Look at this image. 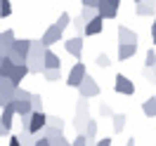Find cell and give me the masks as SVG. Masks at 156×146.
Masks as SVG:
<instances>
[{
	"label": "cell",
	"mask_w": 156,
	"mask_h": 146,
	"mask_svg": "<svg viewBox=\"0 0 156 146\" xmlns=\"http://www.w3.org/2000/svg\"><path fill=\"white\" fill-rule=\"evenodd\" d=\"M45 45L40 40H31V49H29V57H26V66H29L31 73H43L45 68Z\"/></svg>",
	"instance_id": "6da1fadb"
},
{
	"label": "cell",
	"mask_w": 156,
	"mask_h": 146,
	"mask_svg": "<svg viewBox=\"0 0 156 146\" xmlns=\"http://www.w3.org/2000/svg\"><path fill=\"white\" fill-rule=\"evenodd\" d=\"M2 61H5V57H2V54H0V71H2Z\"/></svg>",
	"instance_id": "bcb514c9"
},
{
	"label": "cell",
	"mask_w": 156,
	"mask_h": 146,
	"mask_svg": "<svg viewBox=\"0 0 156 146\" xmlns=\"http://www.w3.org/2000/svg\"><path fill=\"white\" fill-rule=\"evenodd\" d=\"M114 92H118V94H126V97H133V94H135V83L128 78V76L118 73L116 80H114Z\"/></svg>",
	"instance_id": "52a82bcc"
},
{
	"label": "cell",
	"mask_w": 156,
	"mask_h": 146,
	"mask_svg": "<svg viewBox=\"0 0 156 146\" xmlns=\"http://www.w3.org/2000/svg\"><path fill=\"white\" fill-rule=\"evenodd\" d=\"M14 106H12V101L7 104V106H2V116H0V120H2V125L7 127V130H12V123H14Z\"/></svg>",
	"instance_id": "d6986e66"
},
{
	"label": "cell",
	"mask_w": 156,
	"mask_h": 146,
	"mask_svg": "<svg viewBox=\"0 0 156 146\" xmlns=\"http://www.w3.org/2000/svg\"><path fill=\"white\" fill-rule=\"evenodd\" d=\"M97 2H99V0H83L85 7H97Z\"/></svg>",
	"instance_id": "7bdbcfd3"
},
{
	"label": "cell",
	"mask_w": 156,
	"mask_h": 146,
	"mask_svg": "<svg viewBox=\"0 0 156 146\" xmlns=\"http://www.w3.org/2000/svg\"><path fill=\"white\" fill-rule=\"evenodd\" d=\"M85 146H88V144H85Z\"/></svg>",
	"instance_id": "c3c4849f"
},
{
	"label": "cell",
	"mask_w": 156,
	"mask_h": 146,
	"mask_svg": "<svg viewBox=\"0 0 156 146\" xmlns=\"http://www.w3.org/2000/svg\"><path fill=\"white\" fill-rule=\"evenodd\" d=\"M83 21H90V19H95L97 17V7H85L83 5V10H80V14H78Z\"/></svg>",
	"instance_id": "f1b7e54d"
},
{
	"label": "cell",
	"mask_w": 156,
	"mask_h": 146,
	"mask_svg": "<svg viewBox=\"0 0 156 146\" xmlns=\"http://www.w3.org/2000/svg\"><path fill=\"white\" fill-rule=\"evenodd\" d=\"M99 92H102V87H99V83L92 78L90 73L83 78V83L78 85V94H80V97H85V99H95V97H99Z\"/></svg>",
	"instance_id": "277c9868"
},
{
	"label": "cell",
	"mask_w": 156,
	"mask_h": 146,
	"mask_svg": "<svg viewBox=\"0 0 156 146\" xmlns=\"http://www.w3.org/2000/svg\"><path fill=\"white\" fill-rule=\"evenodd\" d=\"M29 49H31V40H29V38H14L12 49L7 52V57H10L14 64H26Z\"/></svg>",
	"instance_id": "7a4b0ae2"
},
{
	"label": "cell",
	"mask_w": 156,
	"mask_h": 146,
	"mask_svg": "<svg viewBox=\"0 0 156 146\" xmlns=\"http://www.w3.org/2000/svg\"><path fill=\"white\" fill-rule=\"evenodd\" d=\"M85 24L88 21H83L80 17H71V29L76 31V36H80V38L85 36Z\"/></svg>",
	"instance_id": "484cf974"
},
{
	"label": "cell",
	"mask_w": 156,
	"mask_h": 146,
	"mask_svg": "<svg viewBox=\"0 0 156 146\" xmlns=\"http://www.w3.org/2000/svg\"><path fill=\"white\" fill-rule=\"evenodd\" d=\"M118 61H128L137 54V42H118Z\"/></svg>",
	"instance_id": "4fadbf2b"
},
{
	"label": "cell",
	"mask_w": 156,
	"mask_h": 146,
	"mask_svg": "<svg viewBox=\"0 0 156 146\" xmlns=\"http://www.w3.org/2000/svg\"><path fill=\"white\" fill-rule=\"evenodd\" d=\"M19 141H21V146H36V134H31V132H26V130H21Z\"/></svg>",
	"instance_id": "83f0119b"
},
{
	"label": "cell",
	"mask_w": 156,
	"mask_h": 146,
	"mask_svg": "<svg viewBox=\"0 0 156 146\" xmlns=\"http://www.w3.org/2000/svg\"><path fill=\"white\" fill-rule=\"evenodd\" d=\"M111 127H114L116 134H121V132L126 130V116H123V113H114V116H111Z\"/></svg>",
	"instance_id": "603a6c76"
},
{
	"label": "cell",
	"mask_w": 156,
	"mask_h": 146,
	"mask_svg": "<svg viewBox=\"0 0 156 146\" xmlns=\"http://www.w3.org/2000/svg\"><path fill=\"white\" fill-rule=\"evenodd\" d=\"M48 125H52V127H57V130H64V118H59V116H48Z\"/></svg>",
	"instance_id": "1f68e13d"
},
{
	"label": "cell",
	"mask_w": 156,
	"mask_h": 146,
	"mask_svg": "<svg viewBox=\"0 0 156 146\" xmlns=\"http://www.w3.org/2000/svg\"><path fill=\"white\" fill-rule=\"evenodd\" d=\"M156 64V52H154V47H149L147 49V57H144V68H151Z\"/></svg>",
	"instance_id": "d6a6232c"
},
{
	"label": "cell",
	"mask_w": 156,
	"mask_h": 146,
	"mask_svg": "<svg viewBox=\"0 0 156 146\" xmlns=\"http://www.w3.org/2000/svg\"><path fill=\"white\" fill-rule=\"evenodd\" d=\"M31 108L33 111H43V97L40 94H31Z\"/></svg>",
	"instance_id": "e575fe53"
},
{
	"label": "cell",
	"mask_w": 156,
	"mask_h": 146,
	"mask_svg": "<svg viewBox=\"0 0 156 146\" xmlns=\"http://www.w3.org/2000/svg\"><path fill=\"white\" fill-rule=\"evenodd\" d=\"M142 113H144L147 118H156V99L154 97H149L144 104H142Z\"/></svg>",
	"instance_id": "cb8c5ba5"
},
{
	"label": "cell",
	"mask_w": 156,
	"mask_h": 146,
	"mask_svg": "<svg viewBox=\"0 0 156 146\" xmlns=\"http://www.w3.org/2000/svg\"><path fill=\"white\" fill-rule=\"evenodd\" d=\"M118 10H121V0H99L97 2V14L102 19H116Z\"/></svg>",
	"instance_id": "5b68a950"
},
{
	"label": "cell",
	"mask_w": 156,
	"mask_h": 146,
	"mask_svg": "<svg viewBox=\"0 0 156 146\" xmlns=\"http://www.w3.org/2000/svg\"><path fill=\"white\" fill-rule=\"evenodd\" d=\"M95 146H111V139L109 137H104V139H97V144Z\"/></svg>",
	"instance_id": "ab89813d"
},
{
	"label": "cell",
	"mask_w": 156,
	"mask_h": 146,
	"mask_svg": "<svg viewBox=\"0 0 156 146\" xmlns=\"http://www.w3.org/2000/svg\"><path fill=\"white\" fill-rule=\"evenodd\" d=\"M99 111H102V116H114V113H111V108H109L107 104H102V108H99Z\"/></svg>",
	"instance_id": "b9f144b4"
},
{
	"label": "cell",
	"mask_w": 156,
	"mask_h": 146,
	"mask_svg": "<svg viewBox=\"0 0 156 146\" xmlns=\"http://www.w3.org/2000/svg\"><path fill=\"white\" fill-rule=\"evenodd\" d=\"M64 49H66L76 61H80V59H83V38H80V36H73V38L64 40Z\"/></svg>",
	"instance_id": "30bf717a"
},
{
	"label": "cell",
	"mask_w": 156,
	"mask_h": 146,
	"mask_svg": "<svg viewBox=\"0 0 156 146\" xmlns=\"http://www.w3.org/2000/svg\"><path fill=\"white\" fill-rule=\"evenodd\" d=\"M57 26L62 31H66L69 26H71V14H69V12H62V14H59V19H57Z\"/></svg>",
	"instance_id": "f546056e"
},
{
	"label": "cell",
	"mask_w": 156,
	"mask_h": 146,
	"mask_svg": "<svg viewBox=\"0 0 156 146\" xmlns=\"http://www.w3.org/2000/svg\"><path fill=\"white\" fill-rule=\"evenodd\" d=\"M31 71H29V66L26 64H14V68H12V73H10V80H12V85L14 87H19L21 85V80L29 76Z\"/></svg>",
	"instance_id": "9a60e30c"
},
{
	"label": "cell",
	"mask_w": 156,
	"mask_h": 146,
	"mask_svg": "<svg viewBox=\"0 0 156 146\" xmlns=\"http://www.w3.org/2000/svg\"><path fill=\"white\" fill-rule=\"evenodd\" d=\"M135 2H140V0H135Z\"/></svg>",
	"instance_id": "7dc6e473"
},
{
	"label": "cell",
	"mask_w": 156,
	"mask_h": 146,
	"mask_svg": "<svg viewBox=\"0 0 156 146\" xmlns=\"http://www.w3.org/2000/svg\"><path fill=\"white\" fill-rule=\"evenodd\" d=\"M144 76H147V80H151V83L156 85V64L151 68H144Z\"/></svg>",
	"instance_id": "8d00e7d4"
},
{
	"label": "cell",
	"mask_w": 156,
	"mask_h": 146,
	"mask_svg": "<svg viewBox=\"0 0 156 146\" xmlns=\"http://www.w3.org/2000/svg\"><path fill=\"white\" fill-rule=\"evenodd\" d=\"M85 144H88V137H85V132H78L76 139L71 141V146H85Z\"/></svg>",
	"instance_id": "d590c367"
},
{
	"label": "cell",
	"mask_w": 156,
	"mask_h": 146,
	"mask_svg": "<svg viewBox=\"0 0 156 146\" xmlns=\"http://www.w3.org/2000/svg\"><path fill=\"white\" fill-rule=\"evenodd\" d=\"M62 36H64V31L59 29L57 24H52V26H48V29H45V33L40 36V42H43L45 47H52L55 42H59V40H62Z\"/></svg>",
	"instance_id": "9c48e42d"
},
{
	"label": "cell",
	"mask_w": 156,
	"mask_h": 146,
	"mask_svg": "<svg viewBox=\"0 0 156 146\" xmlns=\"http://www.w3.org/2000/svg\"><path fill=\"white\" fill-rule=\"evenodd\" d=\"M126 146H135V139H128V144Z\"/></svg>",
	"instance_id": "f6af8a7d"
},
{
	"label": "cell",
	"mask_w": 156,
	"mask_h": 146,
	"mask_svg": "<svg viewBox=\"0 0 156 146\" xmlns=\"http://www.w3.org/2000/svg\"><path fill=\"white\" fill-rule=\"evenodd\" d=\"M48 139H50V146H71V141L64 137V130H55Z\"/></svg>",
	"instance_id": "ffe728a7"
},
{
	"label": "cell",
	"mask_w": 156,
	"mask_h": 146,
	"mask_svg": "<svg viewBox=\"0 0 156 146\" xmlns=\"http://www.w3.org/2000/svg\"><path fill=\"white\" fill-rule=\"evenodd\" d=\"M7 146H21V141H19V134H12L10 137V144Z\"/></svg>",
	"instance_id": "f35d334b"
},
{
	"label": "cell",
	"mask_w": 156,
	"mask_h": 146,
	"mask_svg": "<svg viewBox=\"0 0 156 146\" xmlns=\"http://www.w3.org/2000/svg\"><path fill=\"white\" fill-rule=\"evenodd\" d=\"M43 78L48 83H57L62 80V68H43Z\"/></svg>",
	"instance_id": "d4e9b609"
},
{
	"label": "cell",
	"mask_w": 156,
	"mask_h": 146,
	"mask_svg": "<svg viewBox=\"0 0 156 146\" xmlns=\"http://www.w3.org/2000/svg\"><path fill=\"white\" fill-rule=\"evenodd\" d=\"M36 146H50V139H45V137H36Z\"/></svg>",
	"instance_id": "74e56055"
},
{
	"label": "cell",
	"mask_w": 156,
	"mask_h": 146,
	"mask_svg": "<svg viewBox=\"0 0 156 146\" xmlns=\"http://www.w3.org/2000/svg\"><path fill=\"white\" fill-rule=\"evenodd\" d=\"M43 64H45V68H62V59L48 47L45 49V61H43Z\"/></svg>",
	"instance_id": "44dd1931"
},
{
	"label": "cell",
	"mask_w": 156,
	"mask_h": 146,
	"mask_svg": "<svg viewBox=\"0 0 156 146\" xmlns=\"http://www.w3.org/2000/svg\"><path fill=\"white\" fill-rule=\"evenodd\" d=\"M14 85H12V80L10 78H0V108L2 106H7L12 99H14Z\"/></svg>",
	"instance_id": "8fae6325"
},
{
	"label": "cell",
	"mask_w": 156,
	"mask_h": 146,
	"mask_svg": "<svg viewBox=\"0 0 156 146\" xmlns=\"http://www.w3.org/2000/svg\"><path fill=\"white\" fill-rule=\"evenodd\" d=\"M7 134H10V130L2 125V120H0V139H2V137H7Z\"/></svg>",
	"instance_id": "60d3db41"
},
{
	"label": "cell",
	"mask_w": 156,
	"mask_h": 146,
	"mask_svg": "<svg viewBox=\"0 0 156 146\" xmlns=\"http://www.w3.org/2000/svg\"><path fill=\"white\" fill-rule=\"evenodd\" d=\"M31 94H33V92H29V90H24L19 85V87L14 90V101H31Z\"/></svg>",
	"instance_id": "4316f807"
},
{
	"label": "cell",
	"mask_w": 156,
	"mask_h": 146,
	"mask_svg": "<svg viewBox=\"0 0 156 146\" xmlns=\"http://www.w3.org/2000/svg\"><path fill=\"white\" fill-rule=\"evenodd\" d=\"M88 76V68H85V64L83 61H76L73 66H71V71H69V76H66V85L69 87H76L78 90V85L83 83V78Z\"/></svg>",
	"instance_id": "8992f818"
},
{
	"label": "cell",
	"mask_w": 156,
	"mask_h": 146,
	"mask_svg": "<svg viewBox=\"0 0 156 146\" xmlns=\"http://www.w3.org/2000/svg\"><path fill=\"white\" fill-rule=\"evenodd\" d=\"M85 137H88V146H95L97 144V120L95 118H90L88 120V125H85Z\"/></svg>",
	"instance_id": "ac0fdd59"
},
{
	"label": "cell",
	"mask_w": 156,
	"mask_h": 146,
	"mask_svg": "<svg viewBox=\"0 0 156 146\" xmlns=\"http://www.w3.org/2000/svg\"><path fill=\"white\" fill-rule=\"evenodd\" d=\"M90 120V106H88V99L80 97L76 104V118H73V127H76V132H83L85 125H88Z\"/></svg>",
	"instance_id": "3957f363"
},
{
	"label": "cell",
	"mask_w": 156,
	"mask_h": 146,
	"mask_svg": "<svg viewBox=\"0 0 156 146\" xmlns=\"http://www.w3.org/2000/svg\"><path fill=\"white\" fill-rule=\"evenodd\" d=\"M102 29H104V19L97 14L95 19H90L88 24H85V36H99Z\"/></svg>",
	"instance_id": "2e32d148"
},
{
	"label": "cell",
	"mask_w": 156,
	"mask_h": 146,
	"mask_svg": "<svg viewBox=\"0 0 156 146\" xmlns=\"http://www.w3.org/2000/svg\"><path fill=\"white\" fill-rule=\"evenodd\" d=\"M12 14V2L10 0H0V17H10Z\"/></svg>",
	"instance_id": "836d02e7"
},
{
	"label": "cell",
	"mask_w": 156,
	"mask_h": 146,
	"mask_svg": "<svg viewBox=\"0 0 156 146\" xmlns=\"http://www.w3.org/2000/svg\"><path fill=\"white\" fill-rule=\"evenodd\" d=\"M12 106H14V113L17 116H31V101H14L12 99Z\"/></svg>",
	"instance_id": "7402d4cb"
},
{
	"label": "cell",
	"mask_w": 156,
	"mask_h": 146,
	"mask_svg": "<svg viewBox=\"0 0 156 146\" xmlns=\"http://www.w3.org/2000/svg\"><path fill=\"white\" fill-rule=\"evenodd\" d=\"M151 42L156 45V19H154V24H151Z\"/></svg>",
	"instance_id": "ee69618b"
},
{
	"label": "cell",
	"mask_w": 156,
	"mask_h": 146,
	"mask_svg": "<svg viewBox=\"0 0 156 146\" xmlns=\"http://www.w3.org/2000/svg\"><path fill=\"white\" fill-rule=\"evenodd\" d=\"M135 14L137 17H154L156 0H140V2H135Z\"/></svg>",
	"instance_id": "7c38bea8"
},
{
	"label": "cell",
	"mask_w": 156,
	"mask_h": 146,
	"mask_svg": "<svg viewBox=\"0 0 156 146\" xmlns=\"http://www.w3.org/2000/svg\"><path fill=\"white\" fill-rule=\"evenodd\" d=\"M14 31L7 29V31H0V54L2 57H7V52L12 49V42H14Z\"/></svg>",
	"instance_id": "5bb4252c"
},
{
	"label": "cell",
	"mask_w": 156,
	"mask_h": 146,
	"mask_svg": "<svg viewBox=\"0 0 156 146\" xmlns=\"http://www.w3.org/2000/svg\"><path fill=\"white\" fill-rule=\"evenodd\" d=\"M45 125H48V113L45 111H31V116H29V132L31 134H38Z\"/></svg>",
	"instance_id": "ba28073f"
},
{
	"label": "cell",
	"mask_w": 156,
	"mask_h": 146,
	"mask_svg": "<svg viewBox=\"0 0 156 146\" xmlns=\"http://www.w3.org/2000/svg\"><path fill=\"white\" fill-rule=\"evenodd\" d=\"M95 64H97L99 68H109V66H111V59H109V54L99 52V54H97V59H95Z\"/></svg>",
	"instance_id": "4dcf8cb0"
},
{
	"label": "cell",
	"mask_w": 156,
	"mask_h": 146,
	"mask_svg": "<svg viewBox=\"0 0 156 146\" xmlns=\"http://www.w3.org/2000/svg\"><path fill=\"white\" fill-rule=\"evenodd\" d=\"M116 36H118V42H140L137 33H135V31H130L128 26H118Z\"/></svg>",
	"instance_id": "e0dca14e"
}]
</instances>
